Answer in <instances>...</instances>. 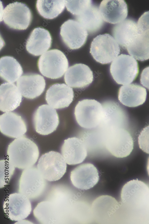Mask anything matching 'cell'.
<instances>
[{
	"mask_svg": "<svg viewBox=\"0 0 149 224\" xmlns=\"http://www.w3.org/2000/svg\"><path fill=\"white\" fill-rule=\"evenodd\" d=\"M139 148L145 152L149 154V125L144 128L138 137Z\"/></svg>",
	"mask_w": 149,
	"mask_h": 224,
	"instance_id": "f546056e",
	"label": "cell"
},
{
	"mask_svg": "<svg viewBox=\"0 0 149 224\" xmlns=\"http://www.w3.org/2000/svg\"><path fill=\"white\" fill-rule=\"evenodd\" d=\"M126 49L136 59L144 61L149 59V35L140 31Z\"/></svg>",
	"mask_w": 149,
	"mask_h": 224,
	"instance_id": "4316f807",
	"label": "cell"
},
{
	"mask_svg": "<svg viewBox=\"0 0 149 224\" xmlns=\"http://www.w3.org/2000/svg\"><path fill=\"white\" fill-rule=\"evenodd\" d=\"M110 72L116 82L123 85L132 82L139 72L137 62L131 56L121 54L112 62Z\"/></svg>",
	"mask_w": 149,
	"mask_h": 224,
	"instance_id": "ba28073f",
	"label": "cell"
},
{
	"mask_svg": "<svg viewBox=\"0 0 149 224\" xmlns=\"http://www.w3.org/2000/svg\"><path fill=\"white\" fill-rule=\"evenodd\" d=\"M7 154L8 160L15 168L25 169L32 167L36 162L39 153L36 144L23 136L10 143Z\"/></svg>",
	"mask_w": 149,
	"mask_h": 224,
	"instance_id": "6da1fadb",
	"label": "cell"
},
{
	"mask_svg": "<svg viewBox=\"0 0 149 224\" xmlns=\"http://www.w3.org/2000/svg\"><path fill=\"white\" fill-rule=\"evenodd\" d=\"M68 66V61L65 55L57 49L47 51L40 56L38 62V66L42 74L52 79L62 77Z\"/></svg>",
	"mask_w": 149,
	"mask_h": 224,
	"instance_id": "5b68a950",
	"label": "cell"
},
{
	"mask_svg": "<svg viewBox=\"0 0 149 224\" xmlns=\"http://www.w3.org/2000/svg\"><path fill=\"white\" fill-rule=\"evenodd\" d=\"M22 95L13 83L5 82L0 86V110L3 112L13 111L20 105Z\"/></svg>",
	"mask_w": 149,
	"mask_h": 224,
	"instance_id": "603a6c76",
	"label": "cell"
},
{
	"mask_svg": "<svg viewBox=\"0 0 149 224\" xmlns=\"http://www.w3.org/2000/svg\"><path fill=\"white\" fill-rule=\"evenodd\" d=\"M147 97L146 89L140 85L132 84L122 86L119 89L118 98L123 105L134 107L143 104Z\"/></svg>",
	"mask_w": 149,
	"mask_h": 224,
	"instance_id": "7402d4cb",
	"label": "cell"
},
{
	"mask_svg": "<svg viewBox=\"0 0 149 224\" xmlns=\"http://www.w3.org/2000/svg\"><path fill=\"white\" fill-rule=\"evenodd\" d=\"M65 83L74 88H83L89 86L92 82L93 75L90 68L86 65L77 64L69 67L64 76Z\"/></svg>",
	"mask_w": 149,
	"mask_h": 224,
	"instance_id": "2e32d148",
	"label": "cell"
},
{
	"mask_svg": "<svg viewBox=\"0 0 149 224\" xmlns=\"http://www.w3.org/2000/svg\"><path fill=\"white\" fill-rule=\"evenodd\" d=\"M33 120L36 131L43 135H49L55 131L59 122L56 110L46 104L38 108L34 114Z\"/></svg>",
	"mask_w": 149,
	"mask_h": 224,
	"instance_id": "8fae6325",
	"label": "cell"
},
{
	"mask_svg": "<svg viewBox=\"0 0 149 224\" xmlns=\"http://www.w3.org/2000/svg\"><path fill=\"white\" fill-rule=\"evenodd\" d=\"M61 150L62 155L69 165L82 163L87 156V148L84 142L76 137L65 139Z\"/></svg>",
	"mask_w": 149,
	"mask_h": 224,
	"instance_id": "ac0fdd59",
	"label": "cell"
},
{
	"mask_svg": "<svg viewBox=\"0 0 149 224\" xmlns=\"http://www.w3.org/2000/svg\"><path fill=\"white\" fill-rule=\"evenodd\" d=\"M89 33H94L100 30L103 20L98 7L92 4L81 10L74 16Z\"/></svg>",
	"mask_w": 149,
	"mask_h": 224,
	"instance_id": "d4e9b609",
	"label": "cell"
},
{
	"mask_svg": "<svg viewBox=\"0 0 149 224\" xmlns=\"http://www.w3.org/2000/svg\"><path fill=\"white\" fill-rule=\"evenodd\" d=\"M65 5L64 0H38L36 7L39 13L43 18L52 19L63 11Z\"/></svg>",
	"mask_w": 149,
	"mask_h": 224,
	"instance_id": "83f0119b",
	"label": "cell"
},
{
	"mask_svg": "<svg viewBox=\"0 0 149 224\" xmlns=\"http://www.w3.org/2000/svg\"><path fill=\"white\" fill-rule=\"evenodd\" d=\"M45 179L37 167H31L23 171L19 181V191L29 198H34L42 191Z\"/></svg>",
	"mask_w": 149,
	"mask_h": 224,
	"instance_id": "5bb4252c",
	"label": "cell"
},
{
	"mask_svg": "<svg viewBox=\"0 0 149 224\" xmlns=\"http://www.w3.org/2000/svg\"><path fill=\"white\" fill-rule=\"evenodd\" d=\"M0 188H2L8 183L13 175L15 167L8 159L1 160L0 161Z\"/></svg>",
	"mask_w": 149,
	"mask_h": 224,
	"instance_id": "f1b7e54d",
	"label": "cell"
},
{
	"mask_svg": "<svg viewBox=\"0 0 149 224\" xmlns=\"http://www.w3.org/2000/svg\"><path fill=\"white\" fill-rule=\"evenodd\" d=\"M52 37L49 31L43 28H35L31 33L26 44L27 51L34 56L45 53L50 47Z\"/></svg>",
	"mask_w": 149,
	"mask_h": 224,
	"instance_id": "44dd1931",
	"label": "cell"
},
{
	"mask_svg": "<svg viewBox=\"0 0 149 224\" xmlns=\"http://www.w3.org/2000/svg\"><path fill=\"white\" fill-rule=\"evenodd\" d=\"M137 23L131 19H127L113 27V35L119 45L126 49L139 33Z\"/></svg>",
	"mask_w": 149,
	"mask_h": 224,
	"instance_id": "cb8c5ba5",
	"label": "cell"
},
{
	"mask_svg": "<svg viewBox=\"0 0 149 224\" xmlns=\"http://www.w3.org/2000/svg\"><path fill=\"white\" fill-rule=\"evenodd\" d=\"M17 86L21 95L29 99L40 95L44 90L46 83L43 76L37 74H26L17 81Z\"/></svg>",
	"mask_w": 149,
	"mask_h": 224,
	"instance_id": "d6986e66",
	"label": "cell"
},
{
	"mask_svg": "<svg viewBox=\"0 0 149 224\" xmlns=\"http://www.w3.org/2000/svg\"><path fill=\"white\" fill-rule=\"evenodd\" d=\"M74 98L72 88L65 84H56L47 90L46 100L49 105L55 109L68 107Z\"/></svg>",
	"mask_w": 149,
	"mask_h": 224,
	"instance_id": "e0dca14e",
	"label": "cell"
},
{
	"mask_svg": "<svg viewBox=\"0 0 149 224\" xmlns=\"http://www.w3.org/2000/svg\"><path fill=\"white\" fill-rule=\"evenodd\" d=\"M74 116L79 125L86 129L100 125L103 119L104 110L102 105L94 99L79 101L74 109Z\"/></svg>",
	"mask_w": 149,
	"mask_h": 224,
	"instance_id": "277c9868",
	"label": "cell"
},
{
	"mask_svg": "<svg viewBox=\"0 0 149 224\" xmlns=\"http://www.w3.org/2000/svg\"><path fill=\"white\" fill-rule=\"evenodd\" d=\"M119 45L114 37L105 33L98 35L91 42L90 53L97 62L104 64L114 60L119 54Z\"/></svg>",
	"mask_w": 149,
	"mask_h": 224,
	"instance_id": "52a82bcc",
	"label": "cell"
},
{
	"mask_svg": "<svg viewBox=\"0 0 149 224\" xmlns=\"http://www.w3.org/2000/svg\"><path fill=\"white\" fill-rule=\"evenodd\" d=\"M31 11L25 4L15 2L7 5L1 13V19L9 27L18 30H25L32 20Z\"/></svg>",
	"mask_w": 149,
	"mask_h": 224,
	"instance_id": "9c48e42d",
	"label": "cell"
},
{
	"mask_svg": "<svg viewBox=\"0 0 149 224\" xmlns=\"http://www.w3.org/2000/svg\"><path fill=\"white\" fill-rule=\"evenodd\" d=\"M140 83L149 90V66L144 69L140 76Z\"/></svg>",
	"mask_w": 149,
	"mask_h": 224,
	"instance_id": "1f68e13d",
	"label": "cell"
},
{
	"mask_svg": "<svg viewBox=\"0 0 149 224\" xmlns=\"http://www.w3.org/2000/svg\"><path fill=\"white\" fill-rule=\"evenodd\" d=\"M3 208L6 217L14 221L25 219L32 210L29 198L20 193H13L7 196L4 202Z\"/></svg>",
	"mask_w": 149,
	"mask_h": 224,
	"instance_id": "30bf717a",
	"label": "cell"
},
{
	"mask_svg": "<svg viewBox=\"0 0 149 224\" xmlns=\"http://www.w3.org/2000/svg\"><path fill=\"white\" fill-rule=\"evenodd\" d=\"M99 9L103 21L112 24L123 21L128 13L127 4L123 0H103Z\"/></svg>",
	"mask_w": 149,
	"mask_h": 224,
	"instance_id": "9a60e30c",
	"label": "cell"
},
{
	"mask_svg": "<svg viewBox=\"0 0 149 224\" xmlns=\"http://www.w3.org/2000/svg\"><path fill=\"white\" fill-rule=\"evenodd\" d=\"M23 72L19 63L13 57L4 56L0 59V75L8 82L13 83L18 79Z\"/></svg>",
	"mask_w": 149,
	"mask_h": 224,
	"instance_id": "484cf974",
	"label": "cell"
},
{
	"mask_svg": "<svg viewBox=\"0 0 149 224\" xmlns=\"http://www.w3.org/2000/svg\"><path fill=\"white\" fill-rule=\"evenodd\" d=\"M66 163L62 154L51 151L40 157L37 168L44 179L50 182L55 181L60 179L66 172Z\"/></svg>",
	"mask_w": 149,
	"mask_h": 224,
	"instance_id": "8992f818",
	"label": "cell"
},
{
	"mask_svg": "<svg viewBox=\"0 0 149 224\" xmlns=\"http://www.w3.org/2000/svg\"><path fill=\"white\" fill-rule=\"evenodd\" d=\"M0 131L4 135L16 139L24 136L27 128L25 122L20 116L10 111L0 115Z\"/></svg>",
	"mask_w": 149,
	"mask_h": 224,
	"instance_id": "ffe728a7",
	"label": "cell"
},
{
	"mask_svg": "<svg viewBox=\"0 0 149 224\" xmlns=\"http://www.w3.org/2000/svg\"><path fill=\"white\" fill-rule=\"evenodd\" d=\"M147 168L148 174L149 176V157L148 161Z\"/></svg>",
	"mask_w": 149,
	"mask_h": 224,
	"instance_id": "d6a6232c",
	"label": "cell"
},
{
	"mask_svg": "<svg viewBox=\"0 0 149 224\" xmlns=\"http://www.w3.org/2000/svg\"><path fill=\"white\" fill-rule=\"evenodd\" d=\"M60 34L65 45L72 50L78 49L85 43L88 36L86 29L78 22L69 19L60 27Z\"/></svg>",
	"mask_w": 149,
	"mask_h": 224,
	"instance_id": "7c38bea8",
	"label": "cell"
},
{
	"mask_svg": "<svg viewBox=\"0 0 149 224\" xmlns=\"http://www.w3.org/2000/svg\"><path fill=\"white\" fill-rule=\"evenodd\" d=\"M104 142L106 149L113 156L124 158L129 156L134 148V142L129 133L124 128L105 129Z\"/></svg>",
	"mask_w": 149,
	"mask_h": 224,
	"instance_id": "3957f363",
	"label": "cell"
},
{
	"mask_svg": "<svg viewBox=\"0 0 149 224\" xmlns=\"http://www.w3.org/2000/svg\"><path fill=\"white\" fill-rule=\"evenodd\" d=\"M121 198L130 210L145 215L149 204V187L138 179L131 180L123 186Z\"/></svg>",
	"mask_w": 149,
	"mask_h": 224,
	"instance_id": "7a4b0ae2",
	"label": "cell"
},
{
	"mask_svg": "<svg viewBox=\"0 0 149 224\" xmlns=\"http://www.w3.org/2000/svg\"><path fill=\"white\" fill-rule=\"evenodd\" d=\"M73 185L80 189L87 190L94 186L98 182L99 177L96 168L92 164L86 163L77 166L70 175Z\"/></svg>",
	"mask_w": 149,
	"mask_h": 224,
	"instance_id": "4fadbf2b",
	"label": "cell"
},
{
	"mask_svg": "<svg viewBox=\"0 0 149 224\" xmlns=\"http://www.w3.org/2000/svg\"><path fill=\"white\" fill-rule=\"evenodd\" d=\"M137 24L140 32L149 35V11L145 12L141 16Z\"/></svg>",
	"mask_w": 149,
	"mask_h": 224,
	"instance_id": "4dcf8cb0",
	"label": "cell"
}]
</instances>
